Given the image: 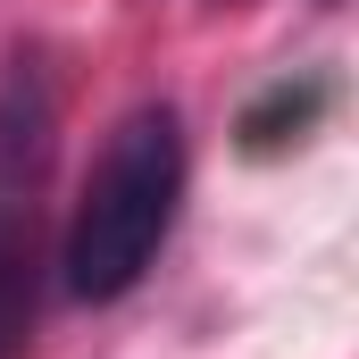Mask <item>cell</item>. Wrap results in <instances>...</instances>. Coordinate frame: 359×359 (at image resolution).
Returning <instances> with one entry per match:
<instances>
[{
    "label": "cell",
    "instance_id": "6da1fadb",
    "mask_svg": "<svg viewBox=\"0 0 359 359\" xmlns=\"http://www.w3.org/2000/svg\"><path fill=\"white\" fill-rule=\"evenodd\" d=\"M176 201H184V117L168 100H142L109 126L76 192V217L59 234V284L76 301H126L168 251Z\"/></svg>",
    "mask_w": 359,
    "mask_h": 359
},
{
    "label": "cell",
    "instance_id": "7a4b0ae2",
    "mask_svg": "<svg viewBox=\"0 0 359 359\" xmlns=\"http://www.w3.org/2000/svg\"><path fill=\"white\" fill-rule=\"evenodd\" d=\"M50 134L59 84L42 50L0 67V359H17L34 318V259H42V192H50Z\"/></svg>",
    "mask_w": 359,
    "mask_h": 359
},
{
    "label": "cell",
    "instance_id": "3957f363",
    "mask_svg": "<svg viewBox=\"0 0 359 359\" xmlns=\"http://www.w3.org/2000/svg\"><path fill=\"white\" fill-rule=\"evenodd\" d=\"M326 100L334 92L318 84V76H284V84H268L251 109H243V151H292V142H309L318 134V117H326Z\"/></svg>",
    "mask_w": 359,
    "mask_h": 359
}]
</instances>
